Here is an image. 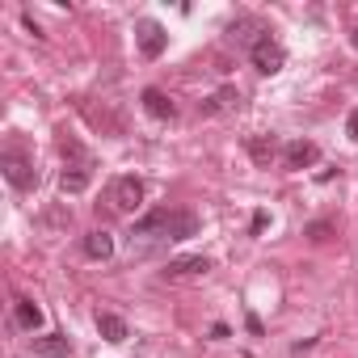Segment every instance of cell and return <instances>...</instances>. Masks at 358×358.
I'll return each mask as SVG.
<instances>
[{
    "label": "cell",
    "instance_id": "13",
    "mask_svg": "<svg viewBox=\"0 0 358 358\" xmlns=\"http://www.w3.org/2000/svg\"><path fill=\"white\" fill-rule=\"evenodd\" d=\"M97 329H101V337L106 341H127V320L122 316H114V312H97Z\"/></svg>",
    "mask_w": 358,
    "mask_h": 358
},
{
    "label": "cell",
    "instance_id": "17",
    "mask_svg": "<svg viewBox=\"0 0 358 358\" xmlns=\"http://www.w3.org/2000/svg\"><path fill=\"white\" fill-rule=\"evenodd\" d=\"M345 135L358 143V110H350V118H345Z\"/></svg>",
    "mask_w": 358,
    "mask_h": 358
},
{
    "label": "cell",
    "instance_id": "4",
    "mask_svg": "<svg viewBox=\"0 0 358 358\" xmlns=\"http://www.w3.org/2000/svg\"><path fill=\"white\" fill-rule=\"evenodd\" d=\"M282 160H287V169H312L320 160V148L312 139H295V143L282 148Z\"/></svg>",
    "mask_w": 358,
    "mask_h": 358
},
{
    "label": "cell",
    "instance_id": "9",
    "mask_svg": "<svg viewBox=\"0 0 358 358\" xmlns=\"http://www.w3.org/2000/svg\"><path fill=\"white\" fill-rule=\"evenodd\" d=\"M13 320H17V329L34 333V329H43V308H38L34 299H17V303H13Z\"/></svg>",
    "mask_w": 358,
    "mask_h": 358
},
{
    "label": "cell",
    "instance_id": "1",
    "mask_svg": "<svg viewBox=\"0 0 358 358\" xmlns=\"http://www.w3.org/2000/svg\"><path fill=\"white\" fill-rule=\"evenodd\" d=\"M249 59H253V68H257L262 76H274V72H282V64H287V51H282V43H278V38L262 34V38L249 47Z\"/></svg>",
    "mask_w": 358,
    "mask_h": 358
},
{
    "label": "cell",
    "instance_id": "5",
    "mask_svg": "<svg viewBox=\"0 0 358 358\" xmlns=\"http://www.w3.org/2000/svg\"><path fill=\"white\" fill-rule=\"evenodd\" d=\"M5 177H9V186H17V190H34V182H38V173L30 169V160H22V156H5Z\"/></svg>",
    "mask_w": 358,
    "mask_h": 358
},
{
    "label": "cell",
    "instance_id": "18",
    "mask_svg": "<svg viewBox=\"0 0 358 358\" xmlns=\"http://www.w3.org/2000/svg\"><path fill=\"white\" fill-rule=\"evenodd\" d=\"M350 43H354V51H358V26H354V30H350Z\"/></svg>",
    "mask_w": 358,
    "mask_h": 358
},
{
    "label": "cell",
    "instance_id": "7",
    "mask_svg": "<svg viewBox=\"0 0 358 358\" xmlns=\"http://www.w3.org/2000/svg\"><path fill=\"white\" fill-rule=\"evenodd\" d=\"M68 350H72V341H68L64 333H43V337H34V354H38V358H68Z\"/></svg>",
    "mask_w": 358,
    "mask_h": 358
},
{
    "label": "cell",
    "instance_id": "6",
    "mask_svg": "<svg viewBox=\"0 0 358 358\" xmlns=\"http://www.w3.org/2000/svg\"><path fill=\"white\" fill-rule=\"evenodd\" d=\"M164 236H169V241H190V236H199V215H194V211H169Z\"/></svg>",
    "mask_w": 358,
    "mask_h": 358
},
{
    "label": "cell",
    "instance_id": "10",
    "mask_svg": "<svg viewBox=\"0 0 358 358\" xmlns=\"http://www.w3.org/2000/svg\"><path fill=\"white\" fill-rule=\"evenodd\" d=\"M143 110H148L152 118H160V122H169V118L177 114V106H173L160 89H143Z\"/></svg>",
    "mask_w": 358,
    "mask_h": 358
},
{
    "label": "cell",
    "instance_id": "11",
    "mask_svg": "<svg viewBox=\"0 0 358 358\" xmlns=\"http://www.w3.org/2000/svg\"><path fill=\"white\" fill-rule=\"evenodd\" d=\"M164 228H169V211L160 207V211H148V215L131 228V236H164Z\"/></svg>",
    "mask_w": 358,
    "mask_h": 358
},
{
    "label": "cell",
    "instance_id": "2",
    "mask_svg": "<svg viewBox=\"0 0 358 358\" xmlns=\"http://www.w3.org/2000/svg\"><path fill=\"white\" fill-rule=\"evenodd\" d=\"M164 47H169L164 26H160V22H139V55H143V59H160Z\"/></svg>",
    "mask_w": 358,
    "mask_h": 358
},
{
    "label": "cell",
    "instance_id": "12",
    "mask_svg": "<svg viewBox=\"0 0 358 358\" xmlns=\"http://www.w3.org/2000/svg\"><path fill=\"white\" fill-rule=\"evenodd\" d=\"M85 253H89L93 262H110V257H114V236H110V232H89V236H85Z\"/></svg>",
    "mask_w": 358,
    "mask_h": 358
},
{
    "label": "cell",
    "instance_id": "16",
    "mask_svg": "<svg viewBox=\"0 0 358 358\" xmlns=\"http://www.w3.org/2000/svg\"><path fill=\"white\" fill-rule=\"evenodd\" d=\"M249 156H253L262 169H270V160H274V139H266V135L249 139Z\"/></svg>",
    "mask_w": 358,
    "mask_h": 358
},
{
    "label": "cell",
    "instance_id": "15",
    "mask_svg": "<svg viewBox=\"0 0 358 358\" xmlns=\"http://www.w3.org/2000/svg\"><path fill=\"white\" fill-rule=\"evenodd\" d=\"M236 106H241V93L236 89H220L215 97L203 101V114H220V110H236Z\"/></svg>",
    "mask_w": 358,
    "mask_h": 358
},
{
    "label": "cell",
    "instance_id": "3",
    "mask_svg": "<svg viewBox=\"0 0 358 358\" xmlns=\"http://www.w3.org/2000/svg\"><path fill=\"white\" fill-rule=\"evenodd\" d=\"M143 203V182H139V177H118V182H114V207L118 211H135Z\"/></svg>",
    "mask_w": 358,
    "mask_h": 358
},
{
    "label": "cell",
    "instance_id": "14",
    "mask_svg": "<svg viewBox=\"0 0 358 358\" xmlns=\"http://www.w3.org/2000/svg\"><path fill=\"white\" fill-rule=\"evenodd\" d=\"M59 190L64 194H85L89 190V169H64L59 173Z\"/></svg>",
    "mask_w": 358,
    "mask_h": 358
},
{
    "label": "cell",
    "instance_id": "8",
    "mask_svg": "<svg viewBox=\"0 0 358 358\" xmlns=\"http://www.w3.org/2000/svg\"><path fill=\"white\" fill-rule=\"evenodd\" d=\"M211 270V262L207 257H177V262H169L164 266V274L169 278H199V274H207Z\"/></svg>",
    "mask_w": 358,
    "mask_h": 358
}]
</instances>
